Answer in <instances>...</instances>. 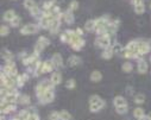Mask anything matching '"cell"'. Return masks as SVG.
Instances as JSON below:
<instances>
[{
    "label": "cell",
    "mask_w": 151,
    "mask_h": 120,
    "mask_svg": "<svg viewBox=\"0 0 151 120\" xmlns=\"http://www.w3.org/2000/svg\"><path fill=\"white\" fill-rule=\"evenodd\" d=\"M68 32L70 33V42H69V44L71 45V48L74 50H76V51L81 50L85 47V43H86L85 39H82L81 36L76 34V32L73 31V30H68Z\"/></svg>",
    "instance_id": "cell-1"
},
{
    "label": "cell",
    "mask_w": 151,
    "mask_h": 120,
    "mask_svg": "<svg viewBox=\"0 0 151 120\" xmlns=\"http://www.w3.org/2000/svg\"><path fill=\"white\" fill-rule=\"evenodd\" d=\"M109 24V20L107 17H102V18H99L95 20V31L98 32L99 36H102V34H106V29Z\"/></svg>",
    "instance_id": "cell-2"
},
{
    "label": "cell",
    "mask_w": 151,
    "mask_h": 120,
    "mask_svg": "<svg viewBox=\"0 0 151 120\" xmlns=\"http://www.w3.org/2000/svg\"><path fill=\"white\" fill-rule=\"evenodd\" d=\"M111 37L112 36H108V34L99 36L95 39V45L98 48H102V49H107V48L112 47V39H111Z\"/></svg>",
    "instance_id": "cell-3"
},
{
    "label": "cell",
    "mask_w": 151,
    "mask_h": 120,
    "mask_svg": "<svg viewBox=\"0 0 151 120\" xmlns=\"http://www.w3.org/2000/svg\"><path fill=\"white\" fill-rule=\"evenodd\" d=\"M50 89H54V85L50 80H44V81L40 82L36 87V92H37V96H40L41 94H43L44 92L47 91H50Z\"/></svg>",
    "instance_id": "cell-4"
},
{
    "label": "cell",
    "mask_w": 151,
    "mask_h": 120,
    "mask_svg": "<svg viewBox=\"0 0 151 120\" xmlns=\"http://www.w3.org/2000/svg\"><path fill=\"white\" fill-rule=\"evenodd\" d=\"M37 98H38V100L41 101V103L45 105V103H50V102L54 100V98H55V94H54L52 89H50V91H47V92H44L43 94H41L40 96H37Z\"/></svg>",
    "instance_id": "cell-5"
},
{
    "label": "cell",
    "mask_w": 151,
    "mask_h": 120,
    "mask_svg": "<svg viewBox=\"0 0 151 120\" xmlns=\"http://www.w3.org/2000/svg\"><path fill=\"white\" fill-rule=\"evenodd\" d=\"M38 31V26L36 24H26L20 29L22 34H33Z\"/></svg>",
    "instance_id": "cell-6"
},
{
    "label": "cell",
    "mask_w": 151,
    "mask_h": 120,
    "mask_svg": "<svg viewBox=\"0 0 151 120\" xmlns=\"http://www.w3.org/2000/svg\"><path fill=\"white\" fill-rule=\"evenodd\" d=\"M150 50H151V48H150V45H149L147 42H145V41H138V54H139V56H144Z\"/></svg>",
    "instance_id": "cell-7"
},
{
    "label": "cell",
    "mask_w": 151,
    "mask_h": 120,
    "mask_svg": "<svg viewBox=\"0 0 151 120\" xmlns=\"http://www.w3.org/2000/svg\"><path fill=\"white\" fill-rule=\"evenodd\" d=\"M18 99H19V95L14 92V91H11L4 99H1V100H5L6 102H9V103H14V102H17L18 101Z\"/></svg>",
    "instance_id": "cell-8"
},
{
    "label": "cell",
    "mask_w": 151,
    "mask_h": 120,
    "mask_svg": "<svg viewBox=\"0 0 151 120\" xmlns=\"http://www.w3.org/2000/svg\"><path fill=\"white\" fill-rule=\"evenodd\" d=\"M118 30V20L117 22H109L107 29H106V34L108 36H113Z\"/></svg>",
    "instance_id": "cell-9"
},
{
    "label": "cell",
    "mask_w": 151,
    "mask_h": 120,
    "mask_svg": "<svg viewBox=\"0 0 151 120\" xmlns=\"http://www.w3.org/2000/svg\"><path fill=\"white\" fill-rule=\"evenodd\" d=\"M50 81L52 82L54 86L60 85V83L62 82V75H61V73H60V71L52 73V74H51V77H50Z\"/></svg>",
    "instance_id": "cell-10"
},
{
    "label": "cell",
    "mask_w": 151,
    "mask_h": 120,
    "mask_svg": "<svg viewBox=\"0 0 151 120\" xmlns=\"http://www.w3.org/2000/svg\"><path fill=\"white\" fill-rule=\"evenodd\" d=\"M137 69L140 74H146L147 73V69H149V65L147 63L144 61V60H139L138 61V64H137Z\"/></svg>",
    "instance_id": "cell-11"
},
{
    "label": "cell",
    "mask_w": 151,
    "mask_h": 120,
    "mask_svg": "<svg viewBox=\"0 0 151 120\" xmlns=\"http://www.w3.org/2000/svg\"><path fill=\"white\" fill-rule=\"evenodd\" d=\"M105 107V101L104 100H100L99 102H96V103H93V105H89V111L91 112H93V113H96V112H99L101 108H104Z\"/></svg>",
    "instance_id": "cell-12"
},
{
    "label": "cell",
    "mask_w": 151,
    "mask_h": 120,
    "mask_svg": "<svg viewBox=\"0 0 151 120\" xmlns=\"http://www.w3.org/2000/svg\"><path fill=\"white\" fill-rule=\"evenodd\" d=\"M81 63V58L76 55H73L68 58V65L69 67H78Z\"/></svg>",
    "instance_id": "cell-13"
},
{
    "label": "cell",
    "mask_w": 151,
    "mask_h": 120,
    "mask_svg": "<svg viewBox=\"0 0 151 120\" xmlns=\"http://www.w3.org/2000/svg\"><path fill=\"white\" fill-rule=\"evenodd\" d=\"M51 61H52V63L55 64L56 68H61L63 65V58L60 54H54V56L51 57Z\"/></svg>",
    "instance_id": "cell-14"
},
{
    "label": "cell",
    "mask_w": 151,
    "mask_h": 120,
    "mask_svg": "<svg viewBox=\"0 0 151 120\" xmlns=\"http://www.w3.org/2000/svg\"><path fill=\"white\" fill-rule=\"evenodd\" d=\"M113 103H114L116 108H117V107H122V106H127V101H126V99L123 98V96H120V95L114 98V100H113Z\"/></svg>",
    "instance_id": "cell-15"
},
{
    "label": "cell",
    "mask_w": 151,
    "mask_h": 120,
    "mask_svg": "<svg viewBox=\"0 0 151 120\" xmlns=\"http://www.w3.org/2000/svg\"><path fill=\"white\" fill-rule=\"evenodd\" d=\"M16 17H17V16H16V12H14L13 10H9V11H6V12L4 13V17H3V18H4L5 22H10V23H11Z\"/></svg>",
    "instance_id": "cell-16"
},
{
    "label": "cell",
    "mask_w": 151,
    "mask_h": 120,
    "mask_svg": "<svg viewBox=\"0 0 151 120\" xmlns=\"http://www.w3.org/2000/svg\"><path fill=\"white\" fill-rule=\"evenodd\" d=\"M60 24H61V19H58V18H54V20L51 22V24H50V27H49V30L54 33V32H57V30L60 29Z\"/></svg>",
    "instance_id": "cell-17"
},
{
    "label": "cell",
    "mask_w": 151,
    "mask_h": 120,
    "mask_svg": "<svg viewBox=\"0 0 151 120\" xmlns=\"http://www.w3.org/2000/svg\"><path fill=\"white\" fill-rule=\"evenodd\" d=\"M56 68L55 64L52 63V61H45L43 62V73H49V71H52V69Z\"/></svg>",
    "instance_id": "cell-18"
},
{
    "label": "cell",
    "mask_w": 151,
    "mask_h": 120,
    "mask_svg": "<svg viewBox=\"0 0 151 120\" xmlns=\"http://www.w3.org/2000/svg\"><path fill=\"white\" fill-rule=\"evenodd\" d=\"M113 54H114L113 52V49H112V47H109L107 49H104V52L101 54V57L105 58V60H109V58H112Z\"/></svg>",
    "instance_id": "cell-19"
},
{
    "label": "cell",
    "mask_w": 151,
    "mask_h": 120,
    "mask_svg": "<svg viewBox=\"0 0 151 120\" xmlns=\"http://www.w3.org/2000/svg\"><path fill=\"white\" fill-rule=\"evenodd\" d=\"M63 20H64V22H65L67 24H73V23H74V20H75V18H74V14H73V12H70V11H67V12L64 13Z\"/></svg>",
    "instance_id": "cell-20"
},
{
    "label": "cell",
    "mask_w": 151,
    "mask_h": 120,
    "mask_svg": "<svg viewBox=\"0 0 151 120\" xmlns=\"http://www.w3.org/2000/svg\"><path fill=\"white\" fill-rule=\"evenodd\" d=\"M101 78H102V74H101L99 70H94V71L91 74V80H92L93 82H99Z\"/></svg>",
    "instance_id": "cell-21"
},
{
    "label": "cell",
    "mask_w": 151,
    "mask_h": 120,
    "mask_svg": "<svg viewBox=\"0 0 151 120\" xmlns=\"http://www.w3.org/2000/svg\"><path fill=\"white\" fill-rule=\"evenodd\" d=\"M29 80V76H27V74H22V75H19L18 76V81H17V86L18 87H23L24 86V83Z\"/></svg>",
    "instance_id": "cell-22"
},
{
    "label": "cell",
    "mask_w": 151,
    "mask_h": 120,
    "mask_svg": "<svg viewBox=\"0 0 151 120\" xmlns=\"http://www.w3.org/2000/svg\"><path fill=\"white\" fill-rule=\"evenodd\" d=\"M1 56H3V58H4L6 62L13 61V55H12V52L9 51V50H6V49H3V50H1Z\"/></svg>",
    "instance_id": "cell-23"
},
{
    "label": "cell",
    "mask_w": 151,
    "mask_h": 120,
    "mask_svg": "<svg viewBox=\"0 0 151 120\" xmlns=\"http://www.w3.org/2000/svg\"><path fill=\"white\" fill-rule=\"evenodd\" d=\"M85 30L88 32H92L93 30H95V20H87L85 24Z\"/></svg>",
    "instance_id": "cell-24"
},
{
    "label": "cell",
    "mask_w": 151,
    "mask_h": 120,
    "mask_svg": "<svg viewBox=\"0 0 151 120\" xmlns=\"http://www.w3.org/2000/svg\"><path fill=\"white\" fill-rule=\"evenodd\" d=\"M18 102H19V103H22V105H29V103H30V96H29V95H26V94L19 95Z\"/></svg>",
    "instance_id": "cell-25"
},
{
    "label": "cell",
    "mask_w": 151,
    "mask_h": 120,
    "mask_svg": "<svg viewBox=\"0 0 151 120\" xmlns=\"http://www.w3.org/2000/svg\"><path fill=\"white\" fill-rule=\"evenodd\" d=\"M133 115H134V118H137V119H140V118H143V116L145 115V113H144V109H143V108H140V107H137V108L133 111Z\"/></svg>",
    "instance_id": "cell-26"
},
{
    "label": "cell",
    "mask_w": 151,
    "mask_h": 120,
    "mask_svg": "<svg viewBox=\"0 0 151 120\" xmlns=\"http://www.w3.org/2000/svg\"><path fill=\"white\" fill-rule=\"evenodd\" d=\"M60 120H71V115L68 111H61L60 112Z\"/></svg>",
    "instance_id": "cell-27"
},
{
    "label": "cell",
    "mask_w": 151,
    "mask_h": 120,
    "mask_svg": "<svg viewBox=\"0 0 151 120\" xmlns=\"http://www.w3.org/2000/svg\"><path fill=\"white\" fill-rule=\"evenodd\" d=\"M24 6H25V9H27L30 11L36 6V3H35V0H24Z\"/></svg>",
    "instance_id": "cell-28"
},
{
    "label": "cell",
    "mask_w": 151,
    "mask_h": 120,
    "mask_svg": "<svg viewBox=\"0 0 151 120\" xmlns=\"http://www.w3.org/2000/svg\"><path fill=\"white\" fill-rule=\"evenodd\" d=\"M134 11H136V13H137V14H142V13H144V11H145L144 3L138 4V5H134Z\"/></svg>",
    "instance_id": "cell-29"
},
{
    "label": "cell",
    "mask_w": 151,
    "mask_h": 120,
    "mask_svg": "<svg viewBox=\"0 0 151 120\" xmlns=\"http://www.w3.org/2000/svg\"><path fill=\"white\" fill-rule=\"evenodd\" d=\"M61 41H62L63 43H69V42H70V33H69L68 31H65V32H63V33L61 34Z\"/></svg>",
    "instance_id": "cell-30"
},
{
    "label": "cell",
    "mask_w": 151,
    "mask_h": 120,
    "mask_svg": "<svg viewBox=\"0 0 151 120\" xmlns=\"http://www.w3.org/2000/svg\"><path fill=\"white\" fill-rule=\"evenodd\" d=\"M122 69H123V71H125V73H131V71H132V69H133V65H132V63L126 62V63H124V64H123Z\"/></svg>",
    "instance_id": "cell-31"
},
{
    "label": "cell",
    "mask_w": 151,
    "mask_h": 120,
    "mask_svg": "<svg viewBox=\"0 0 151 120\" xmlns=\"http://www.w3.org/2000/svg\"><path fill=\"white\" fill-rule=\"evenodd\" d=\"M134 102H136L137 105H142V103H144V102H145V95H144V94H138V95H136V98H134Z\"/></svg>",
    "instance_id": "cell-32"
},
{
    "label": "cell",
    "mask_w": 151,
    "mask_h": 120,
    "mask_svg": "<svg viewBox=\"0 0 151 120\" xmlns=\"http://www.w3.org/2000/svg\"><path fill=\"white\" fill-rule=\"evenodd\" d=\"M65 87H67L68 89H74L75 87H76V81H75L74 78L68 80V81L65 82Z\"/></svg>",
    "instance_id": "cell-33"
},
{
    "label": "cell",
    "mask_w": 151,
    "mask_h": 120,
    "mask_svg": "<svg viewBox=\"0 0 151 120\" xmlns=\"http://www.w3.org/2000/svg\"><path fill=\"white\" fill-rule=\"evenodd\" d=\"M78 9H79V3L76 1V0H73V1L69 4V9H68V11L73 12V11H75V10H78Z\"/></svg>",
    "instance_id": "cell-34"
},
{
    "label": "cell",
    "mask_w": 151,
    "mask_h": 120,
    "mask_svg": "<svg viewBox=\"0 0 151 120\" xmlns=\"http://www.w3.org/2000/svg\"><path fill=\"white\" fill-rule=\"evenodd\" d=\"M38 43H41L43 47H48L49 44H50V41L48 38H45V37H43V36H41L40 38H38V41H37Z\"/></svg>",
    "instance_id": "cell-35"
},
{
    "label": "cell",
    "mask_w": 151,
    "mask_h": 120,
    "mask_svg": "<svg viewBox=\"0 0 151 120\" xmlns=\"http://www.w3.org/2000/svg\"><path fill=\"white\" fill-rule=\"evenodd\" d=\"M10 33V29L7 25H1V27H0V34H1L3 37L7 36Z\"/></svg>",
    "instance_id": "cell-36"
},
{
    "label": "cell",
    "mask_w": 151,
    "mask_h": 120,
    "mask_svg": "<svg viewBox=\"0 0 151 120\" xmlns=\"http://www.w3.org/2000/svg\"><path fill=\"white\" fill-rule=\"evenodd\" d=\"M44 48H45V47H43L41 43L37 42V43H36V45H35V54H38V55H40V54L43 51V49H44Z\"/></svg>",
    "instance_id": "cell-37"
},
{
    "label": "cell",
    "mask_w": 151,
    "mask_h": 120,
    "mask_svg": "<svg viewBox=\"0 0 151 120\" xmlns=\"http://www.w3.org/2000/svg\"><path fill=\"white\" fill-rule=\"evenodd\" d=\"M100 100H102L99 95H92L91 98H89V105H93V103H96V102H99Z\"/></svg>",
    "instance_id": "cell-38"
},
{
    "label": "cell",
    "mask_w": 151,
    "mask_h": 120,
    "mask_svg": "<svg viewBox=\"0 0 151 120\" xmlns=\"http://www.w3.org/2000/svg\"><path fill=\"white\" fill-rule=\"evenodd\" d=\"M112 49H113V52H114V54H122V51H123V48L119 44H117V43L112 47Z\"/></svg>",
    "instance_id": "cell-39"
},
{
    "label": "cell",
    "mask_w": 151,
    "mask_h": 120,
    "mask_svg": "<svg viewBox=\"0 0 151 120\" xmlns=\"http://www.w3.org/2000/svg\"><path fill=\"white\" fill-rule=\"evenodd\" d=\"M116 109H117V113H119V114H125V113H127L129 107H127V106H122V107H117Z\"/></svg>",
    "instance_id": "cell-40"
},
{
    "label": "cell",
    "mask_w": 151,
    "mask_h": 120,
    "mask_svg": "<svg viewBox=\"0 0 151 120\" xmlns=\"http://www.w3.org/2000/svg\"><path fill=\"white\" fill-rule=\"evenodd\" d=\"M49 120H60V112H52L49 115Z\"/></svg>",
    "instance_id": "cell-41"
},
{
    "label": "cell",
    "mask_w": 151,
    "mask_h": 120,
    "mask_svg": "<svg viewBox=\"0 0 151 120\" xmlns=\"http://www.w3.org/2000/svg\"><path fill=\"white\" fill-rule=\"evenodd\" d=\"M30 13H31V16H33V17H37L40 14V9H38V6H35L32 10H30Z\"/></svg>",
    "instance_id": "cell-42"
},
{
    "label": "cell",
    "mask_w": 151,
    "mask_h": 120,
    "mask_svg": "<svg viewBox=\"0 0 151 120\" xmlns=\"http://www.w3.org/2000/svg\"><path fill=\"white\" fill-rule=\"evenodd\" d=\"M10 24H11V26H12V27H17V26L20 24V18H19V17H16V18L10 23Z\"/></svg>",
    "instance_id": "cell-43"
},
{
    "label": "cell",
    "mask_w": 151,
    "mask_h": 120,
    "mask_svg": "<svg viewBox=\"0 0 151 120\" xmlns=\"http://www.w3.org/2000/svg\"><path fill=\"white\" fill-rule=\"evenodd\" d=\"M29 120H40V115L37 114L36 112H30V116Z\"/></svg>",
    "instance_id": "cell-44"
},
{
    "label": "cell",
    "mask_w": 151,
    "mask_h": 120,
    "mask_svg": "<svg viewBox=\"0 0 151 120\" xmlns=\"http://www.w3.org/2000/svg\"><path fill=\"white\" fill-rule=\"evenodd\" d=\"M52 1H54V4H57V5H60V4H62V3L64 1V0H52Z\"/></svg>",
    "instance_id": "cell-45"
},
{
    "label": "cell",
    "mask_w": 151,
    "mask_h": 120,
    "mask_svg": "<svg viewBox=\"0 0 151 120\" xmlns=\"http://www.w3.org/2000/svg\"><path fill=\"white\" fill-rule=\"evenodd\" d=\"M75 32H76V34H79V36L82 34V30L81 29H76V31H75Z\"/></svg>",
    "instance_id": "cell-46"
},
{
    "label": "cell",
    "mask_w": 151,
    "mask_h": 120,
    "mask_svg": "<svg viewBox=\"0 0 151 120\" xmlns=\"http://www.w3.org/2000/svg\"><path fill=\"white\" fill-rule=\"evenodd\" d=\"M138 120H150V119H149V116H147V115H144L143 118H140V119H138Z\"/></svg>",
    "instance_id": "cell-47"
},
{
    "label": "cell",
    "mask_w": 151,
    "mask_h": 120,
    "mask_svg": "<svg viewBox=\"0 0 151 120\" xmlns=\"http://www.w3.org/2000/svg\"><path fill=\"white\" fill-rule=\"evenodd\" d=\"M147 43H149V45H150V48H151V39H149V41H147Z\"/></svg>",
    "instance_id": "cell-48"
},
{
    "label": "cell",
    "mask_w": 151,
    "mask_h": 120,
    "mask_svg": "<svg viewBox=\"0 0 151 120\" xmlns=\"http://www.w3.org/2000/svg\"><path fill=\"white\" fill-rule=\"evenodd\" d=\"M147 116H149V119H150V120H151V112H150V113H149V114H147Z\"/></svg>",
    "instance_id": "cell-49"
},
{
    "label": "cell",
    "mask_w": 151,
    "mask_h": 120,
    "mask_svg": "<svg viewBox=\"0 0 151 120\" xmlns=\"http://www.w3.org/2000/svg\"><path fill=\"white\" fill-rule=\"evenodd\" d=\"M150 62H151V56H150Z\"/></svg>",
    "instance_id": "cell-50"
}]
</instances>
